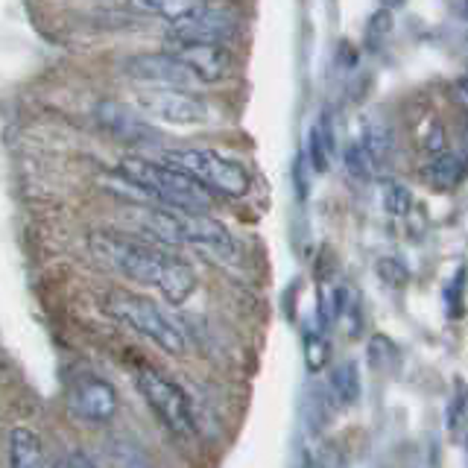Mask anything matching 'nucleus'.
<instances>
[{"instance_id": "28", "label": "nucleus", "mask_w": 468, "mask_h": 468, "mask_svg": "<svg viewBox=\"0 0 468 468\" xmlns=\"http://www.w3.org/2000/svg\"><path fill=\"white\" fill-rule=\"evenodd\" d=\"M302 468H331V465H325V463H319V460H314V457H307Z\"/></svg>"}, {"instance_id": "25", "label": "nucleus", "mask_w": 468, "mask_h": 468, "mask_svg": "<svg viewBox=\"0 0 468 468\" xmlns=\"http://www.w3.org/2000/svg\"><path fill=\"white\" fill-rule=\"evenodd\" d=\"M58 468H97V465L88 460V457H82V453H70L68 460L58 463Z\"/></svg>"}, {"instance_id": "16", "label": "nucleus", "mask_w": 468, "mask_h": 468, "mask_svg": "<svg viewBox=\"0 0 468 468\" xmlns=\"http://www.w3.org/2000/svg\"><path fill=\"white\" fill-rule=\"evenodd\" d=\"M307 155H311V165L316 173H325L331 167L334 158V126L328 121V114H319L316 123L311 126V135H307Z\"/></svg>"}, {"instance_id": "22", "label": "nucleus", "mask_w": 468, "mask_h": 468, "mask_svg": "<svg viewBox=\"0 0 468 468\" xmlns=\"http://www.w3.org/2000/svg\"><path fill=\"white\" fill-rule=\"evenodd\" d=\"M445 421H448V431L457 439L465 436V392L463 389H457L453 401L448 404V419Z\"/></svg>"}, {"instance_id": "6", "label": "nucleus", "mask_w": 468, "mask_h": 468, "mask_svg": "<svg viewBox=\"0 0 468 468\" xmlns=\"http://www.w3.org/2000/svg\"><path fill=\"white\" fill-rule=\"evenodd\" d=\"M135 109L146 121H158L176 129H194L211 121V106L205 97L194 94L190 88H138Z\"/></svg>"}, {"instance_id": "1", "label": "nucleus", "mask_w": 468, "mask_h": 468, "mask_svg": "<svg viewBox=\"0 0 468 468\" xmlns=\"http://www.w3.org/2000/svg\"><path fill=\"white\" fill-rule=\"evenodd\" d=\"M91 255L106 263L109 270L126 275L129 282L155 287L170 304H185L197 290V272L167 246L146 243L141 238H129L121 231L100 229L88 234Z\"/></svg>"}, {"instance_id": "18", "label": "nucleus", "mask_w": 468, "mask_h": 468, "mask_svg": "<svg viewBox=\"0 0 468 468\" xmlns=\"http://www.w3.org/2000/svg\"><path fill=\"white\" fill-rule=\"evenodd\" d=\"M380 202H384V208L392 217H404L410 208H413V194H410L407 185L384 179V182H380Z\"/></svg>"}, {"instance_id": "23", "label": "nucleus", "mask_w": 468, "mask_h": 468, "mask_svg": "<svg viewBox=\"0 0 468 468\" xmlns=\"http://www.w3.org/2000/svg\"><path fill=\"white\" fill-rule=\"evenodd\" d=\"M378 272L380 278L389 284V287H401L407 282V270H404V263L399 261H392V258H384V261H378Z\"/></svg>"}, {"instance_id": "4", "label": "nucleus", "mask_w": 468, "mask_h": 468, "mask_svg": "<svg viewBox=\"0 0 468 468\" xmlns=\"http://www.w3.org/2000/svg\"><path fill=\"white\" fill-rule=\"evenodd\" d=\"M165 165L182 170L190 176L199 187L208 190L211 197H226V199H243L252 187V176L249 170L217 150H167Z\"/></svg>"}, {"instance_id": "14", "label": "nucleus", "mask_w": 468, "mask_h": 468, "mask_svg": "<svg viewBox=\"0 0 468 468\" xmlns=\"http://www.w3.org/2000/svg\"><path fill=\"white\" fill-rule=\"evenodd\" d=\"M208 6V0H129V9L146 15V18H161V21H182L187 15Z\"/></svg>"}, {"instance_id": "5", "label": "nucleus", "mask_w": 468, "mask_h": 468, "mask_svg": "<svg viewBox=\"0 0 468 468\" xmlns=\"http://www.w3.org/2000/svg\"><path fill=\"white\" fill-rule=\"evenodd\" d=\"M135 384H138V392L146 399V404L153 407V413L161 419V424H165L170 433H176L179 439H194L199 433L190 399L170 375L158 372L155 366H141L135 372Z\"/></svg>"}, {"instance_id": "12", "label": "nucleus", "mask_w": 468, "mask_h": 468, "mask_svg": "<svg viewBox=\"0 0 468 468\" xmlns=\"http://www.w3.org/2000/svg\"><path fill=\"white\" fill-rule=\"evenodd\" d=\"M9 468H48L38 433L24 428V424L12 428L9 433Z\"/></svg>"}, {"instance_id": "3", "label": "nucleus", "mask_w": 468, "mask_h": 468, "mask_svg": "<svg viewBox=\"0 0 468 468\" xmlns=\"http://www.w3.org/2000/svg\"><path fill=\"white\" fill-rule=\"evenodd\" d=\"M102 311H106L114 322H121L129 331H135L144 340H150L153 346H158L161 351H167L173 357L187 355V340L182 328L161 311V307L138 296V292H126V290H114L102 299Z\"/></svg>"}, {"instance_id": "26", "label": "nucleus", "mask_w": 468, "mask_h": 468, "mask_svg": "<svg viewBox=\"0 0 468 468\" xmlns=\"http://www.w3.org/2000/svg\"><path fill=\"white\" fill-rule=\"evenodd\" d=\"M380 4V9H387V12H392V9H399V6H404V0H378Z\"/></svg>"}, {"instance_id": "20", "label": "nucleus", "mask_w": 468, "mask_h": 468, "mask_svg": "<svg viewBox=\"0 0 468 468\" xmlns=\"http://www.w3.org/2000/svg\"><path fill=\"white\" fill-rule=\"evenodd\" d=\"M369 360L375 372H389L395 369V363H399V348H395L387 336H375L369 343Z\"/></svg>"}, {"instance_id": "13", "label": "nucleus", "mask_w": 468, "mask_h": 468, "mask_svg": "<svg viewBox=\"0 0 468 468\" xmlns=\"http://www.w3.org/2000/svg\"><path fill=\"white\" fill-rule=\"evenodd\" d=\"M421 176L436 190H453L463 182V176H465V161L457 153L445 150V153L433 155L428 165L421 167Z\"/></svg>"}, {"instance_id": "15", "label": "nucleus", "mask_w": 468, "mask_h": 468, "mask_svg": "<svg viewBox=\"0 0 468 468\" xmlns=\"http://www.w3.org/2000/svg\"><path fill=\"white\" fill-rule=\"evenodd\" d=\"M357 141H360V146L366 150V155L372 158L375 170L389 165L392 150H395V138H392V129L384 121H369V123H366L363 126V135Z\"/></svg>"}, {"instance_id": "10", "label": "nucleus", "mask_w": 468, "mask_h": 468, "mask_svg": "<svg viewBox=\"0 0 468 468\" xmlns=\"http://www.w3.org/2000/svg\"><path fill=\"white\" fill-rule=\"evenodd\" d=\"M97 121L102 129H109L114 138H121L123 144H135V146H146L155 144L158 135L155 129L146 123V117L141 112H132L123 102L114 100H102L97 106Z\"/></svg>"}, {"instance_id": "21", "label": "nucleus", "mask_w": 468, "mask_h": 468, "mask_svg": "<svg viewBox=\"0 0 468 468\" xmlns=\"http://www.w3.org/2000/svg\"><path fill=\"white\" fill-rule=\"evenodd\" d=\"M389 33H392V12L380 9L369 18V27H366V44H369L372 50H380L384 41L389 38Z\"/></svg>"}, {"instance_id": "11", "label": "nucleus", "mask_w": 468, "mask_h": 468, "mask_svg": "<svg viewBox=\"0 0 468 468\" xmlns=\"http://www.w3.org/2000/svg\"><path fill=\"white\" fill-rule=\"evenodd\" d=\"M176 58L194 73L197 82H219L229 77L231 56L226 44H179Z\"/></svg>"}, {"instance_id": "19", "label": "nucleus", "mask_w": 468, "mask_h": 468, "mask_svg": "<svg viewBox=\"0 0 468 468\" xmlns=\"http://www.w3.org/2000/svg\"><path fill=\"white\" fill-rule=\"evenodd\" d=\"M346 170L351 179H357V182H369L375 179V165H372V158L366 155V150L360 146V141H351L346 146Z\"/></svg>"}, {"instance_id": "17", "label": "nucleus", "mask_w": 468, "mask_h": 468, "mask_svg": "<svg viewBox=\"0 0 468 468\" xmlns=\"http://www.w3.org/2000/svg\"><path fill=\"white\" fill-rule=\"evenodd\" d=\"M328 387L336 404L351 407L360 401V369L355 360H343L340 366H334V372L328 378Z\"/></svg>"}, {"instance_id": "7", "label": "nucleus", "mask_w": 468, "mask_h": 468, "mask_svg": "<svg viewBox=\"0 0 468 468\" xmlns=\"http://www.w3.org/2000/svg\"><path fill=\"white\" fill-rule=\"evenodd\" d=\"M238 33V18L223 6H205L170 27V41L179 44H226Z\"/></svg>"}, {"instance_id": "2", "label": "nucleus", "mask_w": 468, "mask_h": 468, "mask_svg": "<svg viewBox=\"0 0 468 468\" xmlns=\"http://www.w3.org/2000/svg\"><path fill=\"white\" fill-rule=\"evenodd\" d=\"M117 176H123L129 185H135L144 194L146 205H165V208L197 211V214H205L211 208L208 190L199 187L182 170L165 165V161L129 155V158L121 161Z\"/></svg>"}, {"instance_id": "8", "label": "nucleus", "mask_w": 468, "mask_h": 468, "mask_svg": "<svg viewBox=\"0 0 468 468\" xmlns=\"http://www.w3.org/2000/svg\"><path fill=\"white\" fill-rule=\"evenodd\" d=\"M123 73L146 88H190L197 82L176 53H135L123 62Z\"/></svg>"}, {"instance_id": "27", "label": "nucleus", "mask_w": 468, "mask_h": 468, "mask_svg": "<svg viewBox=\"0 0 468 468\" xmlns=\"http://www.w3.org/2000/svg\"><path fill=\"white\" fill-rule=\"evenodd\" d=\"M457 102H460V106H465V80L457 82Z\"/></svg>"}, {"instance_id": "24", "label": "nucleus", "mask_w": 468, "mask_h": 468, "mask_svg": "<svg viewBox=\"0 0 468 468\" xmlns=\"http://www.w3.org/2000/svg\"><path fill=\"white\" fill-rule=\"evenodd\" d=\"M463 284H465V272L460 270L457 275H453V282L448 284V290H445V296H448V302H453V314H463Z\"/></svg>"}, {"instance_id": "9", "label": "nucleus", "mask_w": 468, "mask_h": 468, "mask_svg": "<svg viewBox=\"0 0 468 468\" xmlns=\"http://www.w3.org/2000/svg\"><path fill=\"white\" fill-rule=\"evenodd\" d=\"M117 410H121V399H117V389L106 378H97V375L77 378V384L70 389L73 416L88 424H109L117 416Z\"/></svg>"}]
</instances>
